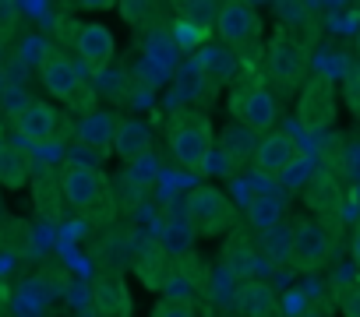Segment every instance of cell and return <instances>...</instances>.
Returning a JSON list of instances; mask_svg holds the SVG:
<instances>
[{"mask_svg": "<svg viewBox=\"0 0 360 317\" xmlns=\"http://www.w3.org/2000/svg\"><path fill=\"white\" fill-rule=\"evenodd\" d=\"M39 81L53 99H64V102H75L82 92V74H78L75 60H68L57 50H50V57L39 64Z\"/></svg>", "mask_w": 360, "mask_h": 317, "instance_id": "ba28073f", "label": "cell"}, {"mask_svg": "<svg viewBox=\"0 0 360 317\" xmlns=\"http://www.w3.org/2000/svg\"><path fill=\"white\" fill-rule=\"evenodd\" d=\"M198 71L209 78V81H230L233 71H237V60L230 50H205L198 57Z\"/></svg>", "mask_w": 360, "mask_h": 317, "instance_id": "d6986e66", "label": "cell"}, {"mask_svg": "<svg viewBox=\"0 0 360 317\" xmlns=\"http://www.w3.org/2000/svg\"><path fill=\"white\" fill-rule=\"evenodd\" d=\"M75 50H78L82 64L99 74V71L110 67V60H113V53H117V39H113V32H110L103 22H89V25H82V32L75 36Z\"/></svg>", "mask_w": 360, "mask_h": 317, "instance_id": "9c48e42d", "label": "cell"}, {"mask_svg": "<svg viewBox=\"0 0 360 317\" xmlns=\"http://www.w3.org/2000/svg\"><path fill=\"white\" fill-rule=\"evenodd\" d=\"M342 310H346V317H360V292H349Z\"/></svg>", "mask_w": 360, "mask_h": 317, "instance_id": "f1b7e54d", "label": "cell"}, {"mask_svg": "<svg viewBox=\"0 0 360 317\" xmlns=\"http://www.w3.org/2000/svg\"><path fill=\"white\" fill-rule=\"evenodd\" d=\"M148 148H152V127L145 120H120L113 137V155L120 163H138Z\"/></svg>", "mask_w": 360, "mask_h": 317, "instance_id": "8fae6325", "label": "cell"}, {"mask_svg": "<svg viewBox=\"0 0 360 317\" xmlns=\"http://www.w3.org/2000/svg\"><path fill=\"white\" fill-rule=\"evenodd\" d=\"M117 127L120 120L110 113V109H89L78 123V137L89 144V148H113V137H117Z\"/></svg>", "mask_w": 360, "mask_h": 317, "instance_id": "5bb4252c", "label": "cell"}, {"mask_svg": "<svg viewBox=\"0 0 360 317\" xmlns=\"http://www.w3.org/2000/svg\"><path fill=\"white\" fill-rule=\"evenodd\" d=\"M255 166L262 170V173H269V177H279L293 158H297V144H293V137H286V134H265L258 144H255Z\"/></svg>", "mask_w": 360, "mask_h": 317, "instance_id": "30bf717a", "label": "cell"}, {"mask_svg": "<svg viewBox=\"0 0 360 317\" xmlns=\"http://www.w3.org/2000/svg\"><path fill=\"white\" fill-rule=\"evenodd\" d=\"M311 170H314V158L311 155H297L293 163L279 173V180H283V187H304L311 180Z\"/></svg>", "mask_w": 360, "mask_h": 317, "instance_id": "603a6c76", "label": "cell"}, {"mask_svg": "<svg viewBox=\"0 0 360 317\" xmlns=\"http://www.w3.org/2000/svg\"><path fill=\"white\" fill-rule=\"evenodd\" d=\"M328 257H332V236H328V229H325L318 219L297 222V226H293V261H297V268L314 271V268H321Z\"/></svg>", "mask_w": 360, "mask_h": 317, "instance_id": "8992f818", "label": "cell"}, {"mask_svg": "<svg viewBox=\"0 0 360 317\" xmlns=\"http://www.w3.org/2000/svg\"><path fill=\"white\" fill-rule=\"evenodd\" d=\"M36 205H39V212H43L46 219H57V212H60V184L39 180V184H36Z\"/></svg>", "mask_w": 360, "mask_h": 317, "instance_id": "cb8c5ba5", "label": "cell"}, {"mask_svg": "<svg viewBox=\"0 0 360 317\" xmlns=\"http://www.w3.org/2000/svg\"><path fill=\"white\" fill-rule=\"evenodd\" d=\"M233 113L240 116V123L248 130H269L279 116V106H276V95L265 88V85H251L248 92H237L233 95Z\"/></svg>", "mask_w": 360, "mask_h": 317, "instance_id": "52a82bcc", "label": "cell"}, {"mask_svg": "<svg viewBox=\"0 0 360 317\" xmlns=\"http://www.w3.org/2000/svg\"><path fill=\"white\" fill-rule=\"evenodd\" d=\"M349 254H353V264L360 268V226L353 229V240H349Z\"/></svg>", "mask_w": 360, "mask_h": 317, "instance_id": "f546056e", "label": "cell"}, {"mask_svg": "<svg viewBox=\"0 0 360 317\" xmlns=\"http://www.w3.org/2000/svg\"><path fill=\"white\" fill-rule=\"evenodd\" d=\"M188 222L198 236H219L237 222V208L219 187H195L188 194Z\"/></svg>", "mask_w": 360, "mask_h": 317, "instance_id": "7a4b0ae2", "label": "cell"}, {"mask_svg": "<svg viewBox=\"0 0 360 317\" xmlns=\"http://www.w3.org/2000/svg\"><path fill=\"white\" fill-rule=\"evenodd\" d=\"M216 32L226 46H248L262 36V18L251 4H240V0H230L216 11Z\"/></svg>", "mask_w": 360, "mask_h": 317, "instance_id": "5b68a950", "label": "cell"}, {"mask_svg": "<svg viewBox=\"0 0 360 317\" xmlns=\"http://www.w3.org/2000/svg\"><path fill=\"white\" fill-rule=\"evenodd\" d=\"M0 18H8V22H11V18H15V8H8V4H0Z\"/></svg>", "mask_w": 360, "mask_h": 317, "instance_id": "d6a6232c", "label": "cell"}, {"mask_svg": "<svg viewBox=\"0 0 360 317\" xmlns=\"http://www.w3.org/2000/svg\"><path fill=\"white\" fill-rule=\"evenodd\" d=\"M300 317H332V313H328V310H321V306H307Z\"/></svg>", "mask_w": 360, "mask_h": 317, "instance_id": "1f68e13d", "label": "cell"}, {"mask_svg": "<svg viewBox=\"0 0 360 317\" xmlns=\"http://www.w3.org/2000/svg\"><path fill=\"white\" fill-rule=\"evenodd\" d=\"M50 57V46L43 43V39H25L22 43V60H29V64H43Z\"/></svg>", "mask_w": 360, "mask_h": 317, "instance_id": "4316f807", "label": "cell"}, {"mask_svg": "<svg viewBox=\"0 0 360 317\" xmlns=\"http://www.w3.org/2000/svg\"><path fill=\"white\" fill-rule=\"evenodd\" d=\"M262 250H265L272 261H286V257H293V229L276 226V229L262 233Z\"/></svg>", "mask_w": 360, "mask_h": 317, "instance_id": "44dd1931", "label": "cell"}, {"mask_svg": "<svg viewBox=\"0 0 360 317\" xmlns=\"http://www.w3.org/2000/svg\"><path fill=\"white\" fill-rule=\"evenodd\" d=\"M265 60H269V71H272L279 81H293V78L304 71V50H300V43H293L286 32L272 39Z\"/></svg>", "mask_w": 360, "mask_h": 317, "instance_id": "4fadbf2b", "label": "cell"}, {"mask_svg": "<svg viewBox=\"0 0 360 317\" xmlns=\"http://www.w3.org/2000/svg\"><path fill=\"white\" fill-rule=\"evenodd\" d=\"M276 306V292L265 282H248L237 289V310H244L248 317H272Z\"/></svg>", "mask_w": 360, "mask_h": 317, "instance_id": "2e32d148", "label": "cell"}, {"mask_svg": "<svg viewBox=\"0 0 360 317\" xmlns=\"http://www.w3.org/2000/svg\"><path fill=\"white\" fill-rule=\"evenodd\" d=\"M297 120L307 127V130H325L332 120H335V85L332 78H311L304 88H300V99H297Z\"/></svg>", "mask_w": 360, "mask_h": 317, "instance_id": "3957f363", "label": "cell"}, {"mask_svg": "<svg viewBox=\"0 0 360 317\" xmlns=\"http://www.w3.org/2000/svg\"><path fill=\"white\" fill-rule=\"evenodd\" d=\"M173 36H176V46L180 50H195V46H202L205 43V36H209V25L205 22H198V18H176L173 22Z\"/></svg>", "mask_w": 360, "mask_h": 317, "instance_id": "ffe728a7", "label": "cell"}, {"mask_svg": "<svg viewBox=\"0 0 360 317\" xmlns=\"http://www.w3.org/2000/svg\"><path fill=\"white\" fill-rule=\"evenodd\" d=\"M60 198H64L71 208L89 212V208H96V205L106 198V180H103L99 170L75 163V166H68L64 177H60Z\"/></svg>", "mask_w": 360, "mask_h": 317, "instance_id": "277c9868", "label": "cell"}, {"mask_svg": "<svg viewBox=\"0 0 360 317\" xmlns=\"http://www.w3.org/2000/svg\"><path fill=\"white\" fill-rule=\"evenodd\" d=\"M0 184L4 187H22L25 184V166L11 148H0Z\"/></svg>", "mask_w": 360, "mask_h": 317, "instance_id": "7402d4cb", "label": "cell"}, {"mask_svg": "<svg viewBox=\"0 0 360 317\" xmlns=\"http://www.w3.org/2000/svg\"><path fill=\"white\" fill-rule=\"evenodd\" d=\"M152 317H195V306L191 303H180V299H169V303H159L152 310Z\"/></svg>", "mask_w": 360, "mask_h": 317, "instance_id": "484cf974", "label": "cell"}, {"mask_svg": "<svg viewBox=\"0 0 360 317\" xmlns=\"http://www.w3.org/2000/svg\"><path fill=\"white\" fill-rule=\"evenodd\" d=\"M195 240H198V233L188 219H166L162 236H159V243L169 257H188L195 250Z\"/></svg>", "mask_w": 360, "mask_h": 317, "instance_id": "e0dca14e", "label": "cell"}, {"mask_svg": "<svg viewBox=\"0 0 360 317\" xmlns=\"http://www.w3.org/2000/svg\"><path fill=\"white\" fill-rule=\"evenodd\" d=\"M96 306L103 317H127L131 313V299H127V289L117 282V278H103L96 285Z\"/></svg>", "mask_w": 360, "mask_h": 317, "instance_id": "ac0fdd59", "label": "cell"}, {"mask_svg": "<svg viewBox=\"0 0 360 317\" xmlns=\"http://www.w3.org/2000/svg\"><path fill=\"white\" fill-rule=\"evenodd\" d=\"M212 120L205 113H188L180 123L169 127V148L176 155L180 166L188 170H205L209 155H212Z\"/></svg>", "mask_w": 360, "mask_h": 317, "instance_id": "6da1fadb", "label": "cell"}, {"mask_svg": "<svg viewBox=\"0 0 360 317\" xmlns=\"http://www.w3.org/2000/svg\"><path fill=\"white\" fill-rule=\"evenodd\" d=\"M349 173H353V177H360V144H356V148H349Z\"/></svg>", "mask_w": 360, "mask_h": 317, "instance_id": "4dcf8cb0", "label": "cell"}, {"mask_svg": "<svg viewBox=\"0 0 360 317\" xmlns=\"http://www.w3.org/2000/svg\"><path fill=\"white\" fill-rule=\"evenodd\" d=\"M283 212H286V201L276 198V194H258V198L248 201V222L258 233H269V229L283 226Z\"/></svg>", "mask_w": 360, "mask_h": 317, "instance_id": "9a60e30c", "label": "cell"}, {"mask_svg": "<svg viewBox=\"0 0 360 317\" xmlns=\"http://www.w3.org/2000/svg\"><path fill=\"white\" fill-rule=\"evenodd\" d=\"M15 120H18V134H22V137H29L32 144L50 141V137H53V130H57V109H53L50 102H29Z\"/></svg>", "mask_w": 360, "mask_h": 317, "instance_id": "7c38bea8", "label": "cell"}, {"mask_svg": "<svg viewBox=\"0 0 360 317\" xmlns=\"http://www.w3.org/2000/svg\"><path fill=\"white\" fill-rule=\"evenodd\" d=\"M205 173H209V177H223V173H230V155H226V151H219V155H209Z\"/></svg>", "mask_w": 360, "mask_h": 317, "instance_id": "83f0119b", "label": "cell"}, {"mask_svg": "<svg viewBox=\"0 0 360 317\" xmlns=\"http://www.w3.org/2000/svg\"><path fill=\"white\" fill-rule=\"evenodd\" d=\"M223 151L230 155V163H237V158H244L248 151L255 155V148H251V134H248V127L240 130V127H230L226 130V137H223Z\"/></svg>", "mask_w": 360, "mask_h": 317, "instance_id": "d4e9b609", "label": "cell"}]
</instances>
